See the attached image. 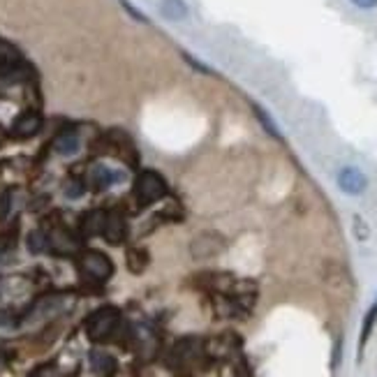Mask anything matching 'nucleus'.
Masks as SVG:
<instances>
[{
    "label": "nucleus",
    "instance_id": "0eeeda50",
    "mask_svg": "<svg viewBox=\"0 0 377 377\" xmlns=\"http://www.w3.org/2000/svg\"><path fill=\"white\" fill-rule=\"evenodd\" d=\"M125 231H128L125 220H123V217H121L118 213H109V215L105 217V229H102V236H105L107 241L111 243V245L123 243V238H125Z\"/></svg>",
    "mask_w": 377,
    "mask_h": 377
},
{
    "label": "nucleus",
    "instance_id": "7ed1b4c3",
    "mask_svg": "<svg viewBox=\"0 0 377 377\" xmlns=\"http://www.w3.org/2000/svg\"><path fill=\"white\" fill-rule=\"evenodd\" d=\"M82 271L89 275L91 280H98V282H105L111 278L114 273V264L105 252L100 250H86L82 255Z\"/></svg>",
    "mask_w": 377,
    "mask_h": 377
},
{
    "label": "nucleus",
    "instance_id": "f3484780",
    "mask_svg": "<svg viewBox=\"0 0 377 377\" xmlns=\"http://www.w3.org/2000/svg\"><path fill=\"white\" fill-rule=\"evenodd\" d=\"M84 192H86V185L82 183V180H77V178H72L70 183L65 185V194H68L70 199H79Z\"/></svg>",
    "mask_w": 377,
    "mask_h": 377
},
{
    "label": "nucleus",
    "instance_id": "f8f14e48",
    "mask_svg": "<svg viewBox=\"0 0 377 377\" xmlns=\"http://www.w3.org/2000/svg\"><path fill=\"white\" fill-rule=\"evenodd\" d=\"M105 213L102 211H91L82 217V234L84 236H102L105 229Z\"/></svg>",
    "mask_w": 377,
    "mask_h": 377
},
{
    "label": "nucleus",
    "instance_id": "f257e3e1",
    "mask_svg": "<svg viewBox=\"0 0 377 377\" xmlns=\"http://www.w3.org/2000/svg\"><path fill=\"white\" fill-rule=\"evenodd\" d=\"M121 324V313L116 310L114 306H105L95 310L89 320H86V333H89V338L93 343H102V340L111 338L116 329H118Z\"/></svg>",
    "mask_w": 377,
    "mask_h": 377
},
{
    "label": "nucleus",
    "instance_id": "a211bd4d",
    "mask_svg": "<svg viewBox=\"0 0 377 377\" xmlns=\"http://www.w3.org/2000/svg\"><path fill=\"white\" fill-rule=\"evenodd\" d=\"M121 5H123V10H125V12H128V14H130V17H132V19H137V21H139V24H151L146 14L137 10V7H134L132 3H130V0H121Z\"/></svg>",
    "mask_w": 377,
    "mask_h": 377
},
{
    "label": "nucleus",
    "instance_id": "aec40b11",
    "mask_svg": "<svg viewBox=\"0 0 377 377\" xmlns=\"http://www.w3.org/2000/svg\"><path fill=\"white\" fill-rule=\"evenodd\" d=\"M10 201H12V194L7 192V194H3V199H0V217H7V213H10Z\"/></svg>",
    "mask_w": 377,
    "mask_h": 377
},
{
    "label": "nucleus",
    "instance_id": "4468645a",
    "mask_svg": "<svg viewBox=\"0 0 377 377\" xmlns=\"http://www.w3.org/2000/svg\"><path fill=\"white\" fill-rule=\"evenodd\" d=\"M28 243V250L33 252V255H40V252H45L49 248V236L42 234V231H31L26 238Z\"/></svg>",
    "mask_w": 377,
    "mask_h": 377
},
{
    "label": "nucleus",
    "instance_id": "dca6fc26",
    "mask_svg": "<svg viewBox=\"0 0 377 377\" xmlns=\"http://www.w3.org/2000/svg\"><path fill=\"white\" fill-rule=\"evenodd\" d=\"M255 114H257V118L262 121V125H264V130H266V132H269V134H273L275 139H282V134L278 132V128L273 125V118H269V114H266L262 107H257V105H255Z\"/></svg>",
    "mask_w": 377,
    "mask_h": 377
},
{
    "label": "nucleus",
    "instance_id": "2eb2a0df",
    "mask_svg": "<svg viewBox=\"0 0 377 377\" xmlns=\"http://www.w3.org/2000/svg\"><path fill=\"white\" fill-rule=\"evenodd\" d=\"M375 320H377V303L373 306V310L371 313L366 315V320H364V329H361V340H359V347L364 350V345H366V340H368V336H371V331H373V324H375Z\"/></svg>",
    "mask_w": 377,
    "mask_h": 377
},
{
    "label": "nucleus",
    "instance_id": "f03ea898",
    "mask_svg": "<svg viewBox=\"0 0 377 377\" xmlns=\"http://www.w3.org/2000/svg\"><path fill=\"white\" fill-rule=\"evenodd\" d=\"M134 194H137V199H139L141 206L153 204V201L162 199L167 194L164 178L153 169H144L134 180Z\"/></svg>",
    "mask_w": 377,
    "mask_h": 377
},
{
    "label": "nucleus",
    "instance_id": "ddd939ff",
    "mask_svg": "<svg viewBox=\"0 0 377 377\" xmlns=\"http://www.w3.org/2000/svg\"><path fill=\"white\" fill-rule=\"evenodd\" d=\"M146 266H148V252L146 250H139V248L128 250V269L130 271L141 273Z\"/></svg>",
    "mask_w": 377,
    "mask_h": 377
},
{
    "label": "nucleus",
    "instance_id": "20e7f679",
    "mask_svg": "<svg viewBox=\"0 0 377 377\" xmlns=\"http://www.w3.org/2000/svg\"><path fill=\"white\" fill-rule=\"evenodd\" d=\"M336 183H338V187H340V190H343L345 194H352V197H357V194L366 192L368 178H366V174L359 169V167L347 164V167H343V169L338 171Z\"/></svg>",
    "mask_w": 377,
    "mask_h": 377
},
{
    "label": "nucleus",
    "instance_id": "6ab92c4d",
    "mask_svg": "<svg viewBox=\"0 0 377 377\" xmlns=\"http://www.w3.org/2000/svg\"><path fill=\"white\" fill-rule=\"evenodd\" d=\"M183 58H185V63H187V65H192V68L197 70V72H201V75H213V70H208L206 65L201 63V61H197V58H194V56L183 54Z\"/></svg>",
    "mask_w": 377,
    "mask_h": 377
},
{
    "label": "nucleus",
    "instance_id": "423d86ee",
    "mask_svg": "<svg viewBox=\"0 0 377 377\" xmlns=\"http://www.w3.org/2000/svg\"><path fill=\"white\" fill-rule=\"evenodd\" d=\"M91 183L95 190H109L111 185L121 183V171H114L107 164H95L91 169Z\"/></svg>",
    "mask_w": 377,
    "mask_h": 377
},
{
    "label": "nucleus",
    "instance_id": "4be33fe9",
    "mask_svg": "<svg viewBox=\"0 0 377 377\" xmlns=\"http://www.w3.org/2000/svg\"><path fill=\"white\" fill-rule=\"evenodd\" d=\"M31 377H56V371L52 366H45V368H38Z\"/></svg>",
    "mask_w": 377,
    "mask_h": 377
},
{
    "label": "nucleus",
    "instance_id": "1a4fd4ad",
    "mask_svg": "<svg viewBox=\"0 0 377 377\" xmlns=\"http://www.w3.org/2000/svg\"><path fill=\"white\" fill-rule=\"evenodd\" d=\"M160 14L162 19L178 24V21H185L190 17V7H187L185 0H160Z\"/></svg>",
    "mask_w": 377,
    "mask_h": 377
},
{
    "label": "nucleus",
    "instance_id": "9b49d317",
    "mask_svg": "<svg viewBox=\"0 0 377 377\" xmlns=\"http://www.w3.org/2000/svg\"><path fill=\"white\" fill-rule=\"evenodd\" d=\"M54 148H56L58 155H65V157L77 155L79 148H82V139H79L77 132H72V130H65V132H61V134L56 137Z\"/></svg>",
    "mask_w": 377,
    "mask_h": 377
},
{
    "label": "nucleus",
    "instance_id": "39448f33",
    "mask_svg": "<svg viewBox=\"0 0 377 377\" xmlns=\"http://www.w3.org/2000/svg\"><path fill=\"white\" fill-rule=\"evenodd\" d=\"M222 250H224V238L217 236V234H211V231L197 236L190 245V252H192L194 259H208V257H213Z\"/></svg>",
    "mask_w": 377,
    "mask_h": 377
},
{
    "label": "nucleus",
    "instance_id": "6e6552de",
    "mask_svg": "<svg viewBox=\"0 0 377 377\" xmlns=\"http://www.w3.org/2000/svg\"><path fill=\"white\" fill-rule=\"evenodd\" d=\"M40 128H42L40 116L35 111H26V114H21L17 121H14L12 132L17 137H33V134L40 132Z\"/></svg>",
    "mask_w": 377,
    "mask_h": 377
},
{
    "label": "nucleus",
    "instance_id": "412c9836",
    "mask_svg": "<svg viewBox=\"0 0 377 377\" xmlns=\"http://www.w3.org/2000/svg\"><path fill=\"white\" fill-rule=\"evenodd\" d=\"M350 3L359 10H375L377 7V0H350Z\"/></svg>",
    "mask_w": 377,
    "mask_h": 377
},
{
    "label": "nucleus",
    "instance_id": "9d476101",
    "mask_svg": "<svg viewBox=\"0 0 377 377\" xmlns=\"http://www.w3.org/2000/svg\"><path fill=\"white\" fill-rule=\"evenodd\" d=\"M91 368H93V373L100 375V377H111L116 373V368H118V364H116V359L109 352L93 350L91 352Z\"/></svg>",
    "mask_w": 377,
    "mask_h": 377
}]
</instances>
